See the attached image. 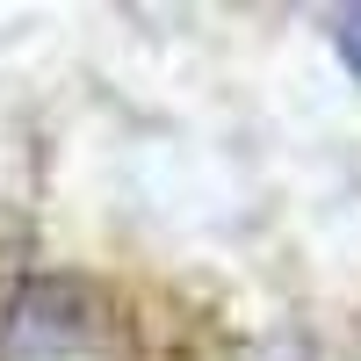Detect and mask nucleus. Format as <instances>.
<instances>
[{"instance_id": "obj_1", "label": "nucleus", "mask_w": 361, "mask_h": 361, "mask_svg": "<svg viewBox=\"0 0 361 361\" xmlns=\"http://www.w3.org/2000/svg\"><path fill=\"white\" fill-rule=\"evenodd\" d=\"M333 44H340V58H347V73L361 80V8L333 15Z\"/></svg>"}]
</instances>
